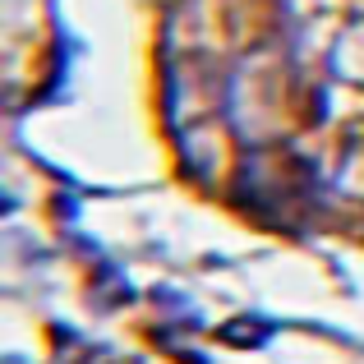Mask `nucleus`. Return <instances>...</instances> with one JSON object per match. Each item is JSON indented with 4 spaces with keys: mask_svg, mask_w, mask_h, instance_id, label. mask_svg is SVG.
<instances>
[{
    "mask_svg": "<svg viewBox=\"0 0 364 364\" xmlns=\"http://www.w3.org/2000/svg\"><path fill=\"white\" fill-rule=\"evenodd\" d=\"M332 70L346 83L364 88V18H355V23L337 37V46H332Z\"/></svg>",
    "mask_w": 364,
    "mask_h": 364,
    "instance_id": "nucleus-1",
    "label": "nucleus"
}]
</instances>
